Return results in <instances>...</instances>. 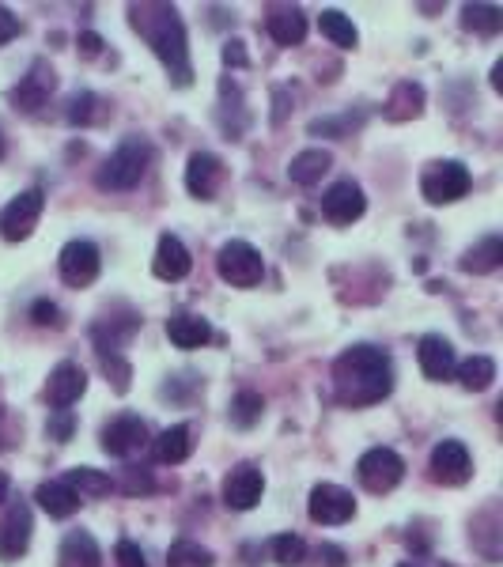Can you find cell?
<instances>
[{
    "instance_id": "obj_28",
    "label": "cell",
    "mask_w": 503,
    "mask_h": 567,
    "mask_svg": "<svg viewBox=\"0 0 503 567\" xmlns=\"http://www.w3.org/2000/svg\"><path fill=\"white\" fill-rule=\"evenodd\" d=\"M454 375L466 386L469 394H481L496 382V360L492 356H469V360L454 363Z\"/></svg>"
},
{
    "instance_id": "obj_35",
    "label": "cell",
    "mask_w": 503,
    "mask_h": 567,
    "mask_svg": "<svg viewBox=\"0 0 503 567\" xmlns=\"http://www.w3.org/2000/svg\"><path fill=\"white\" fill-rule=\"evenodd\" d=\"M103 110H106L103 99L84 91V95H76L69 103V121L72 125H99V121H103Z\"/></svg>"
},
{
    "instance_id": "obj_17",
    "label": "cell",
    "mask_w": 503,
    "mask_h": 567,
    "mask_svg": "<svg viewBox=\"0 0 503 567\" xmlns=\"http://www.w3.org/2000/svg\"><path fill=\"white\" fill-rule=\"evenodd\" d=\"M190 269H193V258H190V250H186V242L178 239V235H159L152 273H156L159 280L174 284V280H186Z\"/></svg>"
},
{
    "instance_id": "obj_3",
    "label": "cell",
    "mask_w": 503,
    "mask_h": 567,
    "mask_svg": "<svg viewBox=\"0 0 503 567\" xmlns=\"http://www.w3.org/2000/svg\"><path fill=\"white\" fill-rule=\"evenodd\" d=\"M148 163H152V144L144 137H125L114 152L106 155L103 171H99V189H114V193H125V189H137L148 174Z\"/></svg>"
},
{
    "instance_id": "obj_25",
    "label": "cell",
    "mask_w": 503,
    "mask_h": 567,
    "mask_svg": "<svg viewBox=\"0 0 503 567\" xmlns=\"http://www.w3.org/2000/svg\"><path fill=\"white\" fill-rule=\"evenodd\" d=\"M152 454H156V462H163V465H182L193 454L190 428H186V424H174V428H167L156 439V443H152Z\"/></svg>"
},
{
    "instance_id": "obj_30",
    "label": "cell",
    "mask_w": 503,
    "mask_h": 567,
    "mask_svg": "<svg viewBox=\"0 0 503 567\" xmlns=\"http://www.w3.org/2000/svg\"><path fill=\"white\" fill-rule=\"evenodd\" d=\"M462 27L473 31V35L492 38L503 31V12L496 4H466V8H462Z\"/></svg>"
},
{
    "instance_id": "obj_38",
    "label": "cell",
    "mask_w": 503,
    "mask_h": 567,
    "mask_svg": "<svg viewBox=\"0 0 503 567\" xmlns=\"http://www.w3.org/2000/svg\"><path fill=\"white\" fill-rule=\"evenodd\" d=\"M122 488L129 492V496H140V492H152L156 484H152V473H148V469H129V473H125V481H122Z\"/></svg>"
},
{
    "instance_id": "obj_48",
    "label": "cell",
    "mask_w": 503,
    "mask_h": 567,
    "mask_svg": "<svg viewBox=\"0 0 503 567\" xmlns=\"http://www.w3.org/2000/svg\"><path fill=\"white\" fill-rule=\"evenodd\" d=\"M0 413H4V401H0Z\"/></svg>"
},
{
    "instance_id": "obj_23",
    "label": "cell",
    "mask_w": 503,
    "mask_h": 567,
    "mask_svg": "<svg viewBox=\"0 0 503 567\" xmlns=\"http://www.w3.org/2000/svg\"><path fill=\"white\" fill-rule=\"evenodd\" d=\"M35 503L46 511L50 518H72L76 511H80V496L72 492L69 484L65 481H46V484H38V492H35Z\"/></svg>"
},
{
    "instance_id": "obj_47",
    "label": "cell",
    "mask_w": 503,
    "mask_h": 567,
    "mask_svg": "<svg viewBox=\"0 0 503 567\" xmlns=\"http://www.w3.org/2000/svg\"><path fill=\"white\" fill-rule=\"evenodd\" d=\"M4 152H8V144H4V133H0V159H4Z\"/></svg>"
},
{
    "instance_id": "obj_37",
    "label": "cell",
    "mask_w": 503,
    "mask_h": 567,
    "mask_svg": "<svg viewBox=\"0 0 503 567\" xmlns=\"http://www.w3.org/2000/svg\"><path fill=\"white\" fill-rule=\"evenodd\" d=\"M103 371L114 378V390H118V394H125V390H129V378H133V371H129V363H125L122 356H103Z\"/></svg>"
},
{
    "instance_id": "obj_11",
    "label": "cell",
    "mask_w": 503,
    "mask_h": 567,
    "mask_svg": "<svg viewBox=\"0 0 503 567\" xmlns=\"http://www.w3.org/2000/svg\"><path fill=\"white\" fill-rule=\"evenodd\" d=\"M364 212H367V197H364V189L356 186L352 178H345V182H333V186L322 193V216H326L333 227L356 224Z\"/></svg>"
},
{
    "instance_id": "obj_26",
    "label": "cell",
    "mask_w": 503,
    "mask_h": 567,
    "mask_svg": "<svg viewBox=\"0 0 503 567\" xmlns=\"http://www.w3.org/2000/svg\"><path fill=\"white\" fill-rule=\"evenodd\" d=\"M503 261V239L500 235H488V239H481L477 246H469L466 254H462V269L473 276H488L496 273Z\"/></svg>"
},
{
    "instance_id": "obj_32",
    "label": "cell",
    "mask_w": 503,
    "mask_h": 567,
    "mask_svg": "<svg viewBox=\"0 0 503 567\" xmlns=\"http://www.w3.org/2000/svg\"><path fill=\"white\" fill-rule=\"evenodd\" d=\"M261 413H265V401H261V394H254V390H243V394H235V401H231V428L239 431H250L261 424Z\"/></svg>"
},
{
    "instance_id": "obj_2",
    "label": "cell",
    "mask_w": 503,
    "mask_h": 567,
    "mask_svg": "<svg viewBox=\"0 0 503 567\" xmlns=\"http://www.w3.org/2000/svg\"><path fill=\"white\" fill-rule=\"evenodd\" d=\"M129 16H133L137 35H144V42L163 61V69L171 72L174 87H190L193 84L190 42H186V27H182L178 12H174L171 4H133Z\"/></svg>"
},
{
    "instance_id": "obj_5",
    "label": "cell",
    "mask_w": 503,
    "mask_h": 567,
    "mask_svg": "<svg viewBox=\"0 0 503 567\" xmlns=\"http://www.w3.org/2000/svg\"><path fill=\"white\" fill-rule=\"evenodd\" d=\"M216 269H220V276H224L231 288H258L261 276H265V261H261V254L250 242L231 239L220 246Z\"/></svg>"
},
{
    "instance_id": "obj_1",
    "label": "cell",
    "mask_w": 503,
    "mask_h": 567,
    "mask_svg": "<svg viewBox=\"0 0 503 567\" xmlns=\"http://www.w3.org/2000/svg\"><path fill=\"white\" fill-rule=\"evenodd\" d=\"M333 390L341 405L364 409V405H379L382 397L394 390V367L390 356L375 348V344H352L345 348L337 363H333Z\"/></svg>"
},
{
    "instance_id": "obj_34",
    "label": "cell",
    "mask_w": 503,
    "mask_h": 567,
    "mask_svg": "<svg viewBox=\"0 0 503 567\" xmlns=\"http://www.w3.org/2000/svg\"><path fill=\"white\" fill-rule=\"evenodd\" d=\"M273 560L280 567H299L307 560V541L299 533H277L273 537Z\"/></svg>"
},
{
    "instance_id": "obj_18",
    "label": "cell",
    "mask_w": 503,
    "mask_h": 567,
    "mask_svg": "<svg viewBox=\"0 0 503 567\" xmlns=\"http://www.w3.org/2000/svg\"><path fill=\"white\" fill-rule=\"evenodd\" d=\"M417 360H420V371L424 378H432V382H447L454 375V348L447 337H439V333H428V337H420L417 344Z\"/></svg>"
},
{
    "instance_id": "obj_46",
    "label": "cell",
    "mask_w": 503,
    "mask_h": 567,
    "mask_svg": "<svg viewBox=\"0 0 503 567\" xmlns=\"http://www.w3.org/2000/svg\"><path fill=\"white\" fill-rule=\"evenodd\" d=\"M8 488H12V481H8V473L0 469V503H8Z\"/></svg>"
},
{
    "instance_id": "obj_15",
    "label": "cell",
    "mask_w": 503,
    "mask_h": 567,
    "mask_svg": "<svg viewBox=\"0 0 503 567\" xmlns=\"http://www.w3.org/2000/svg\"><path fill=\"white\" fill-rule=\"evenodd\" d=\"M469 473H473V458H469L466 443H458V439H443V443H435L432 450V477L439 484H458L469 481Z\"/></svg>"
},
{
    "instance_id": "obj_49",
    "label": "cell",
    "mask_w": 503,
    "mask_h": 567,
    "mask_svg": "<svg viewBox=\"0 0 503 567\" xmlns=\"http://www.w3.org/2000/svg\"><path fill=\"white\" fill-rule=\"evenodd\" d=\"M398 567H413V564H398Z\"/></svg>"
},
{
    "instance_id": "obj_40",
    "label": "cell",
    "mask_w": 503,
    "mask_h": 567,
    "mask_svg": "<svg viewBox=\"0 0 503 567\" xmlns=\"http://www.w3.org/2000/svg\"><path fill=\"white\" fill-rule=\"evenodd\" d=\"M224 65H227V69H231V65H235V69H246V65H250L243 38H231V42L224 46Z\"/></svg>"
},
{
    "instance_id": "obj_9",
    "label": "cell",
    "mask_w": 503,
    "mask_h": 567,
    "mask_svg": "<svg viewBox=\"0 0 503 567\" xmlns=\"http://www.w3.org/2000/svg\"><path fill=\"white\" fill-rule=\"evenodd\" d=\"M42 208H46V193H42V189L19 193L16 201L0 212V235L8 242L31 239V231H35L38 220H42Z\"/></svg>"
},
{
    "instance_id": "obj_24",
    "label": "cell",
    "mask_w": 503,
    "mask_h": 567,
    "mask_svg": "<svg viewBox=\"0 0 503 567\" xmlns=\"http://www.w3.org/2000/svg\"><path fill=\"white\" fill-rule=\"evenodd\" d=\"M333 167V155L326 148H307V152H299L288 163V178H292L295 186H318L322 182V174Z\"/></svg>"
},
{
    "instance_id": "obj_29",
    "label": "cell",
    "mask_w": 503,
    "mask_h": 567,
    "mask_svg": "<svg viewBox=\"0 0 503 567\" xmlns=\"http://www.w3.org/2000/svg\"><path fill=\"white\" fill-rule=\"evenodd\" d=\"M65 484H69L76 496H110L114 492V477L110 473H99V469H91V465H76L65 473Z\"/></svg>"
},
{
    "instance_id": "obj_41",
    "label": "cell",
    "mask_w": 503,
    "mask_h": 567,
    "mask_svg": "<svg viewBox=\"0 0 503 567\" xmlns=\"http://www.w3.org/2000/svg\"><path fill=\"white\" fill-rule=\"evenodd\" d=\"M118 567H148L140 545H133V541H118Z\"/></svg>"
},
{
    "instance_id": "obj_27",
    "label": "cell",
    "mask_w": 503,
    "mask_h": 567,
    "mask_svg": "<svg viewBox=\"0 0 503 567\" xmlns=\"http://www.w3.org/2000/svg\"><path fill=\"white\" fill-rule=\"evenodd\" d=\"M420 110H424V87L413 84V80H401L386 99V118L390 121H409L417 118Z\"/></svg>"
},
{
    "instance_id": "obj_43",
    "label": "cell",
    "mask_w": 503,
    "mask_h": 567,
    "mask_svg": "<svg viewBox=\"0 0 503 567\" xmlns=\"http://www.w3.org/2000/svg\"><path fill=\"white\" fill-rule=\"evenodd\" d=\"M76 46H80V50L87 53V57H99V53L106 50V42L99 35H91V31H84V35L76 38Z\"/></svg>"
},
{
    "instance_id": "obj_19",
    "label": "cell",
    "mask_w": 503,
    "mask_h": 567,
    "mask_svg": "<svg viewBox=\"0 0 503 567\" xmlns=\"http://www.w3.org/2000/svg\"><path fill=\"white\" fill-rule=\"evenodd\" d=\"M87 390V375L84 367L76 363H57L50 375V386H46V397H50L53 409H72Z\"/></svg>"
},
{
    "instance_id": "obj_39",
    "label": "cell",
    "mask_w": 503,
    "mask_h": 567,
    "mask_svg": "<svg viewBox=\"0 0 503 567\" xmlns=\"http://www.w3.org/2000/svg\"><path fill=\"white\" fill-rule=\"evenodd\" d=\"M31 318H35V326H61V310L50 299H38L31 307Z\"/></svg>"
},
{
    "instance_id": "obj_12",
    "label": "cell",
    "mask_w": 503,
    "mask_h": 567,
    "mask_svg": "<svg viewBox=\"0 0 503 567\" xmlns=\"http://www.w3.org/2000/svg\"><path fill=\"white\" fill-rule=\"evenodd\" d=\"M265 496V473L254 462L235 465L224 477V503L231 511H254Z\"/></svg>"
},
{
    "instance_id": "obj_42",
    "label": "cell",
    "mask_w": 503,
    "mask_h": 567,
    "mask_svg": "<svg viewBox=\"0 0 503 567\" xmlns=\"http://www.w3.org/2000/svg\"><path fill=\"white\" fill-rule=\"evenodd\" d=\"M19 31H23V23H19V19L0 4V46H4V42H12V38H19Z\"/></svg>"
},
{
    "instance_id": "obj_20",
    "label": "cell",
    "mask_w": 503,
    "mask_h": 567,
    "mask_svg": "<svg viewBox=\"0 0 503 567\" xmlns=\"http://www.w3.org/2000/svg\"><path fill=\"white\" fill-rule=\"evenodd\" d=\"M57 567H103V549L87 530H72L57 549Z\"/></svg>"
},
{
    "instance_id": "obj_33",
    "label": "cell",
    "mask_w": 503,
    "mask_h": 567,
    "mask_svg": "<svg viewBox=\"0 0 503 567\" xmlns=\"http://www.w3.org/2000/svg\"><path fill=\"white\" fill-rule=\"evenodd\" d=\"M212 564H216L212 549L197 545V541H174L171 549H167V567H212Z\"/></svg>"
},
{
    "instance_id": "obj_10",
    "label": "cell",
    "mask_w": 503,
    "mask_h": 567,
    "mask_svg": "<svg viewBox=\"0 0 503 567\" xmlns=\"http://www.w3.org/2000/svg\"><path fill=\"white\" fill-rule=\"evenodd\" d=\"M144 447H148V424H144L137 413L114 416V420L103 428V450L110 454V458L129 462V458L140 454Z\"/></svg>"
},
{
    "instance_id": "obj_4",
    "label": "cell",
    "mask_w": 503,
    "mask_h": 567,
    "mask_svg": "<svg viewBox=\"0 0 503 567\" xmlns=\"http://www.w3.org/2000/svg\"><path fill=\"white\" fill-rule=\"evenodd\" d=\"M473 186L469 178V167L458 163V159H439L428 171L420 174V193L428 205H451V201H462Z\"/></svg>"
},
{
    "instance_id": "obj_8",
    "label": "cell",
    "mask_w": 503,
    "mask_h": 567,
    "mask_svg": "<svg viewBox=\"0 0 503 567\" xmlns=\"http://www.w3.org/2000/svg\"><path fill=\"white\" fill-rule=\"evenodd\" d=\"M307 515L318 526H345L356 515V496L341 484H314L307 499Z\"/></svg>"
},
{
    "instance_id": "obj_22",
    "label": "cell",
    "mask_w": 503,
    "mask_h": 567,
    "mask_svg": "<svg viewBox=\"0 0 503 567\" xmlns=\"http://www.w3.org/2000/svg\"><path fill=\"white\" fill-rule=\"evenodd\" d=\"M167 337H171L174 348H201V344L212 341V326L201 318V314H174L167 322Z\"/></svg>"
},
{
    "instance_id": "obj_6",
    "label": "cell",
    "mask_w": 503,
    "mask_h": 567,
    "mask_svg": "<svg viewBox=\"0 0 503 567\" xmlns=\"http://www.w3.org/2000/svg\"><path fill=\"white\" fill-rule=\"evenodd\" d=\"M356 477H360V484H364L367 492L386 496V492H394V488L405 481V462H401L398 450L375 447L356 462Z\"/></svg>"
},
{
    "instance_id": "obj_45",
    "label": "cell",
    "mask_w": 503,
    "mask_h": 567,
    "mask_svg": "<svg viewBox=\"0 0 503 567\" xmlns=\"http://www.w3.org/2000/svg\"><path fill=\"white\" fill-rule=\"evenodd\" d=\"M492 87H496V91H503V61H496V65H492Z\"/></svg>"
},
{
    "instance_id": "obj_14",
    "label": "cell",
    "mask_w": 503,
    "mask_h": 567,
    "mask_svg": "<svg viewBox=\"0 0 503 567\" xmlns=\"http://www.w3.org/2000/svg\"><path fill=\"white\" fill-rule=\"evenodd\" d=\"M31 507L27 503H12L4 515H0V560H19L31 549Z\"/></svg>"
},
{
    "instance_id": "obj_31",
    "label": "cell",
    "mask_w": 503,
    "mask_h": 567,
    "mask_svg": "<svg viewBox=\"0 0 503 567\" xmlns=\"http://www.w3.org/2000/svg\"><path fill=\"white\" fill-rule=\"evenodd\" d=\"M318 27H322V35L330 38L333 46H341V50H356V42H360L356 23H352L345 12H337V8H326L322 19H318Z\"/></svg>"
},
{
    "instance_id": "obj_21",
    "label": "cell",
    "mask_w": 503,
    "mask_h": 567,
    "mask_svg": "<svg viewBox=\"0 0 503 567\" xmlns=\"http://www.w3.org/2000/svg\"><path fill=\"white\" fill-rule=\"evenodd\" d=\"M265 31L277 46H299L307 38V16L303 8H273L265 19Z\"/></svg>"
},
{
    "instance_id": "obj_7",
    "label": "cell",
    "mask_w": 503,
    "mask_h": 567,
    "mask_svg": "<svg viewBox=\"0 0 503 567\" xmlns=\"http://www.w3.org/2000/svg\"><path fill=\"white\" fill-rule=\"evenodd\" d=\"M57 269H61V280H65L69 288H87V284H95L99 273H103V254H99L95 242L72 239L65 242V250L57 254Z\"/></svg>"
},
{
    "instance_id": "obj_16",
    "label": "cell",
    "mask_w": 503,
    "mask_h": 567,
    "mask_svg": "<svg viewBox=\"0 0 503 567\" xmlns=\"http://www.w3.org/2000/svg\"><path fill=\"white\" fill-rule=\"evenodd\" d=\"M224 186V163L212 152H193L186 163V189L201 201H212Z\"/></svg>"
},
{
    "instance_id": "obj_13",
    "label": "cell",
    "mask_w": 503,
    "mask_h": 567,
    "mask_svg": "<svg viewBox=\"0 0 503 567\" xmlns=\"http://www.w3.org/2000/svg\"><path fill=\"white\" fill-rule=\"evenodd\" d=\"M53 87H57V72L50 69V61H35V65L27 69V76L8 91V99H12L16 110L35 114V110H42V106L50 103Z\"/></svg>"
},
{
    "instance_id": "obj_36",
    "label": "cell",
    "mask_w": 503,
    "mask_h": 567,
    "mask_svg": "<svg viewBox=\"0 0 503 567\" xmlns=\"http://www.w3.org/2000/svg\"><path fill=\"white\" fill-rule=\"evenodd\" d=\"M72 431H76V413H69V409H57V413H50L46 435H50L53 443H69Z\"/></svg>"
},
{
    "instance_id": "obj_44",
    "label": "cell",
    "mask_w": 503,
    "mask_h": 567,
    "mask_svg": "<svg viewBox=\"0 0 503 567\" xmlns=\"http://www.w3.org/2000/svg\"><path fill=\"white\" fill-rule=\"evenodd\" d=\"M322 560H326L330 567H345V552L333 549V545H322Z\"/></svg>"
}]
</instances>
